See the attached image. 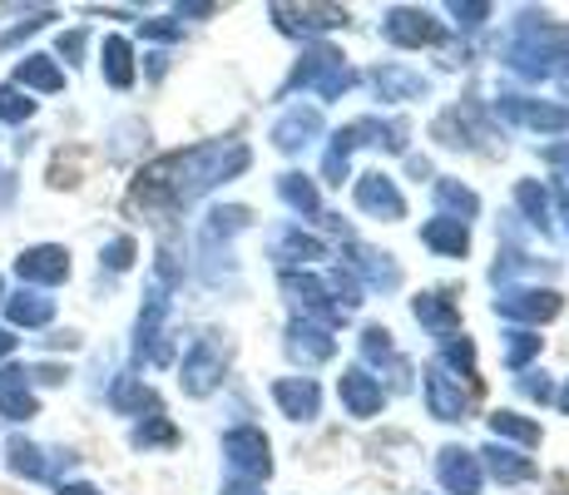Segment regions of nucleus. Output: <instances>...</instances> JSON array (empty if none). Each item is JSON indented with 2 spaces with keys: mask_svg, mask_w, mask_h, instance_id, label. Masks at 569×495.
I'll return each mask as SVG.
<instances>
[{
  "mask_svg": "<svg viewBox=\"0 0 569 495\" xmlns=\"http://www.w3.org/2000/svg\"><path fill=\"white\" fill-rule=\"evenodd\" d=\"M243 164H248L243 145H199V149L169 154V159L149 164V169L139 174L134 198H139V204H154V208L193 204V198L208 194L213 184H223L228 174H238Z\"/></svg>",
  "mask_w": 569,
  "mask_h": 495,
  "instance_id": "nucleus-1",
  "label": "nucleus"
},
{
  "mask_svg": "<svg viewBox=\"0 0 569 495\" xmlns=\"http://www.w3.org/2000/svg\"><path fill=\"white\" fill-rule=\"evenodd\" d=\"M223 456L233 461V471L243 481H258V476H268L272 471V461H268V436L258 432V426H238V432H228L223 436Z\"/></svg>",
  "mask_w": 569,
  "mask_h": 495,
  "instance_id": "nucleus-2",
  "label": "nucleus"
},
{
  "mask_svg": "<svg viewBox=\"0 0 569 495\" xmlns=\"http://www.w3.org/2000/svg\"><path fill=\"white\" fill-rule=\"evenodd\" d=\"M16 273L26 283H40V288H54V283L70 278V253L60 244H40V248H26L16 258Z\"/></svg>",
  "mask_w": 569,
  "mask_h": 495,
  "instance_id": "nucleus-3",
  "label": "nucleus"
},
{
  "mask_svg": "<svg viewBox=\"0 0 569 495\" xmlns=\"http://www.w3.org/2000/svg\"><path fill=\"white\" fill-rule=\"evenodd\" d=\"M426 402H431V416H441V422H466V412H470L461 377H451L446 367L426 372Z\"/></svg>",
  "mask_w": 569,
  "mask_h": 495,
  "instance_id": "nucleus-4",
  "label": "nucleus"
},
{
  "mask_svg": "<svg viewBox=\"0 0 569 495\" xmlns=\"http://www.w3.org/2000/svg\"><path fill=\"white\" fill-rule=\"evenodd\" d=\"M218 377H223V357H218V347L193 343L189 357H183V392H189V396H208L218 387Z\"/></svg>",
  "mask_w": 569,
  "mask_h": 495,
  "instance_id": "nucleus-5",
  "label": "nucleus"
},
{
  "mask_svg": "<svg viewBox=\"0 0 569 495\" xmlns=\"http://www.w3.org/2000/svg\"><path fill=\"white\" fill-rule=\"evenodd\" d=\"M0 416H10V422H30L36 416V392H30L26 367H0Z\"/></svg>",
  "mask_w": 569,
  "mask_h": 495,
  "instance_id": "nucleus-6",
  "label": "nucleus"
},
{
  "mask_svg": "<svg viewBox=\"0 0 569 495\" xmlns=\"http://www.w3.org/2000/svg\"><path fill=\"white\" fill-rule=\"evenodd\" d=\"M436 471H441V481L451 495H480V461L470 456V451L446 446L441 461H436Z\"/></svg>",
  "mask_w": 569,
  "mask_h": 495,
  "instance_id": "nucleus-7",
  "label": "nucleus"
},
{
  "mask_svg": "<svg viewBox=\"0 0 569 495\" xmlns=\"http://www.w3.org/2000/svg\"><path fill=\"white\" fill-rule=\"evenodd\" d=\"M436 36H441V26H436L426 10H391L387 16V40L391 46H431Z\"/></svg>",
  "mask_w": 569,
  "mask_h": 495,
  "instance_id": "nucleus-8",
  "label": "nucleus"
},
{
  "mask_svg": "<svg viewBox=\"0 0 569 495\" xmlns=\"http://www.w3.org/2000/svg\"><path fill=\"white\" fill-rule=\"evenodd\" d=\"M342 402H347V412L352 416H377L381 412V382L371 377V372H362V367L342 372Z\"/></svg>",
  "mask_w": 569,
  "mask_h": 495,
  "instance_id": "nucleus-9",
  "label": "nucleus"
},
{
  "mask_svg": "<svg viewBox=\"0 0 569 495\" xmlns=\"http://www.w3.org/2000/svg\"><path fill=\"white\" fill-rule=\"evenodd\" d=\"M272 396H278V406L292 416V422H312L317 416V382H308V377H282L278 387H272Z\"/></svg>",
  "mask_w": 569,
  "mask_h": 495,
  "instance_id": "nucleus-10",
  "label": "nucleus"
},
{
  "mask_svg": "<svg viewBox=\"0 0 569 495\" xmlns=\"http://www.w3.org/2000/svg\"><path fill=\"white\" fill-rule=\"evenodd\" d=\"M357 204H362L367 214H387V218H401V214H407V204H401L397 184H391L387 174H367V179L357 184Z\"/></svg>",
  "mask_w": 569,
  "mask_h": 495,
  "instance_id": "nucleus-11",
  "label": "nucleus"
},
{
  "mask_svg": "<svg viewBox=\"0 0 569 495\" xmlns=\"http://www.w3.org/2000/svg\"><path fill=\"white\" fill-rule=\"evenodd\" d=\"M16 90H40V95H60L64 90V75L50 55H26L16 70Z\"/></svg>",
  "mask_w": 569,
  "mask_h": 495,
  "instance_id": "nucleus-12",
  "label": "nucleus"
},
{
  "mask_svg": "<svg viewBox=\"0 0 569 495\" xmlns=\"http://www.w3.org/2000/svg\"><path fill=\"white\" fill-rule=\"evenodd\" d=\"M496 313L525 317V323H540V317H555V313H560V297H555V293H506V297L496 303Z\"/></svg>",
  "mask_w": 569,
  "mask_h": 495,
  "instance_id": "nucleus-13",
  "label": "nucleus"
},
{
  "mask_svg": "<svg viewBox=\"0 0 569 495\" xmlns=\"http://www.w3.org/2000/svg\"><path fill=\"white\" fill-rule=\"evenodd\" d=\"M6 317L16 327H46L54 317V297H46V293H10L6 297Z\"/></svg>",
  "mask_w": 569,
  "mask_h": 495,
  "instance_id": "nucleus-14",
  "label": "nucleus"
},
{
  "mask_svg": "<svg viewBox=\"0 0 569 495\" xmlns=\"http://www.w3.org/2000/svg\"><path fill=\"white\" fill-rule=\"evenodd\" d=\"M104 80L114 85V90H129V85H134V50H129L124 36L104 40Z\"/></svg>",
  "mask_w": 569,
  "mask_h": 495,
  "instance_id": "nucleus-15",
  "label": "nucleus"
},
{
  "mask_svg": "<svg viewBox=\"0 0 569 495\" xmlns=\"http://www.w3.org/2000/svg\"><path fill=\"white\" fill-rule=\"evenodd\" d=\"M421 238L436 253H451V258H461V253H466V224H461V218H431V224L421 228Z\"/></svg>",
  "mask_w": 569,
  "mask_h": 495,
  "instance_id": "nucleus-16",
  "label": "nucleus"
},
{
  "mask_svg": "<svg viewBox=\"0 0 569 495\" xmlns=\"http://www.w3.org/2000/svg\"><path fill=\"white\" fill-rule=\"evenodd\" d=\"M308 135H317V109H292V115L278 125V135H272V139H278L282 149H302V145H308Z\"/></svg>",
  "mask_w": 569,
  "mask_h": 495,
  "instance_id": "nucleus-17",
  "label": "nucleus"
},
{
  "mask_svg": "<svg viewBox=\"0 0 569 495\" xmlns=\"http://www.w3.org/2000/svg\"><path fill=\"white\" fill-rule=\"evenodd\" d=\"M510 119H520V125L530 129H569V109H550V105H506Z\"/></svg>",
  "mask_w": 569,
  "mask_h": 495,
  "instance_id": "nucleus-18",
  "label": "nucleus"
},
{
  "mask_svg": "<svg viewBox=\"0 0 569 495\" xmlns=\"http://www.w3.org/2000/svg\"><path fill=\"white\" fill-rule=\"evenodd\" d=\"M486 461H490V476L506 481V486H516V481H530V476H535V466H530V461H516V451L490 446Z\"/></svg>",
  "mask_w": 569,
  "mask_h": 495,
  "instance_id": "nucleus-19",
  "label": "nucleus"
},
{
  "mask_svg": "<svg viewBox=\"0 0 569 495\" xmlns=\"http://www.w3.org/2000/svg\"><path fill=\"white\" fill-rule=\"evenodd\" d=\"M292 357H302V362L332 357V337H327L322 327H298V333H292Z\"/></svg>",
  "mask_w": 569,
  "mask_h": 495,
  "instance_id": "nucleus-20",
  "label": "nucleus"
},
{
  "mask_svg": "<svg viewBox=\"0 0 569 495\" xmlns=\"http://www.w3.org/2000/svg\"><path fill=\"white\" fill-rule=\"evenodd\" d=\"M10 466L20 471V476H30V481H46L50 476V461H40V446H30V442H10Z\"/></svg>",
  "mask_w": 569,
  "mask_h": 495,
  "instance_id": "nucleus-21",
  "label": "nucleus"
},
{
  "mask_svg": "<svg viewBox=\"0 0 569 495\" xmlns=\"http://www.w3.org/2000/svg\"><path fill=\"white\" fill-rule=\"evenodd\" d=\"M278 258L282 263H308V258H322V244L317 238H302V228H288L278 238Z\"/></svg>",
  "mask_w": 569,
  "mask_h": 495,
  "instance_id": "nucleus-22",
  "label": "nucleus"
},
{
  "mask_svg": "<svg viewBox=\"0 0 569 495\" xmlns=\"http://www.w3.org/2000/svg\"><path fill=\"white\" fill-rule=\"evenodd\" d=\"M490 432H496V436H516V442H525V446L540 442V426L520 422L516 412H496V416H490Z\"/></svg>",
  "mask_w": 569,
  "mask_h": 495,
  "instance_id": "nucleus-23",
  "label": "nucleus"
},
{
  "mask_svg": "<svg viewBox=\"0 0 569 495\" xmlns=\"http://www.w3.org/2000/svg\"><path fill=\"white\" fill-rule=\"evenodd\" d=\"M30 115H36V99H26L16 85H0V119L6 125H26Z\"/></svg>",
  "mask_w": 569,
  "mask_h": 495,
  "instance_id": "nucleus-24",
  "label": "nucleus"
},
{
  "mask_svg": "<svg viewBox=\"0 0 569 495\" xmlns=\"http://www.w3.org/2000/svg\"><path fill=\"white\" fill-rule=\"evenodd\" d=\"M114 406H119V412H144V406L154 412V396L139 387L134 377H119V387H114Z\"/></svg>",
  "mask_w": 569,
  "mask_h": 495,
  "instance_id": "nucleus-25",
  "label": "nucleus"
},
{
  "mask_svg": "<svg viewBox=\"0 0 569 495\" xmlns=\"http://www.w3.org/2000/svg\"><path fill=\"white\" fill-rule=\"evenodd\" d=\"M282 198H288L292 208H302V214H317V194L302 174H288V179H282Z\"/></svg>",
  "mask_w": 569,
  "mask_h": 495,
  "instance_id": "nucleus-26",
  "label": "nucleus"
},
{
  "mask_svg": "<svg viewBox=\"0 0 569 495\" xmlns=\"http://www.w3.org/2000/svg\"><path fill=\"white\" fill-rule=\"evenodd\" d=\"M169 442H173V426L159 422V416H154L149 426H139V432H134V446H169Z\"/></svg>",
  "mask_w": 569,
  "mask_h": 495,
  "instance_id": "nucleus-27",
  "label": "nucleus"
},
{
  "mask_svg": "<svg viewBox=\"0 0 569 495\" xmlns=\"http://www.w3.org/2000/svg\"><path fill=\"white\" fill-rule=\"evenodd\" d=\"M104 263H109L114 273H124L129 263H134V238H114V244L104 248Z\"/></svg>",
  "mask_w": 569,
  "mask_h": 495,
  "instance_id": "nucleus-28",
  "label": "nucleus"
},
{
  "mask_svg": "<svg viewBox=\"0 0 569 495\" xmlns=\"http://www.w3.org/2000/svg\"><path fill=\"white\" fill-rule=\"evenodd\" d=\"M377 85H387V90H397V95H416V90H426L416 75H401V70H381L377 75Z\"/></svg>",
  "mask_w": 569,
  "mask_h": 495,
  "instance_id": "nucleus-29",
  "label": "nucleus"
},
{
  "mask_svg": "<svg viewBox=\"0 0 569 495\" xmlns=\"http://www.w3.org/2000/svg\"><path fill=\"white\" fill-rule=\"evenodd\" d=\"M416 317H421V323H451V313H446V303H436V297H416Z\"/></svg>",
  "mask_w": 569,
  "mask_h": 495,
  "instance_id": "nucleus-30",
  "label": "nucleus"
},
{
  "mask_svg": "<svg viewBox=\"0 0 569 495\" xmlns=\"http://www.w3.org/2000/svg\"><path fill=\"white\" fill-rule=\"evenodd\" d=\"M441 204H456V208H466V214H476V194L470 189H461V184H441Z\"/></svg>",
  "mask_w": 569,
  "mask_h": 495,
  "instance_id": "nucleus-31",
  "label": "nucleus"
},
{
  "mask_svg": "<svg viewBox=\"0 0 569 495\" xmlns=\"http://www.w3.org/2000/svg\"><path fill=\"white\" fill-rule=\"evenodd\" d=\"M540 347V337H530V333H516V343H510V367H520L530 352Z\"/></svg>",
  "mask_w": 569,
  "mask_h": 495,
  "instance_id": "nucleus-32",
  "label": "nucleus"
},
{
  "mask_svg": "<svg viewBox=\"0 0 569 495\" xmlns=\"http://www.w3.org/2000/svg\"><path fill=\"white\" fill-rule=\"evenodd\" d=\"M520 204L535 214V224H540V218H545V194L535 189V184H520Z\"/></svg>",
  "mask_w": 569,
  "mask_h": 495,
  "instance_id": "nucleus-33",
  "label": "nucleus"
},
{
  "mask_svg": "<svg viewBox=\"0 0 569 495\" xmlns=\"http://www.w3.org/2000/svg\"><path fill=\"white\" fill-rule=\"evenodd\" d=\"M228 495H258V486H253V481H243V476H238L233 486H228Z\"/></svg>",
  "mask_w": 569,
  "mask_h": 495,
  "instance_id": "nucleus-34",
  "label": "nucleus"
},
{
  "mask_svg": "<svg viewBox=\"0 0 569 495\" xmlns=\"http://www.w3.org/2000/svg\"><path fill=\"white\" fill-rule=\"evenodd\" d=\"M60 495H100L94 486H80V481H70V486H60Z\"/></svg>",
  "mask_w": 569,
  "mask_h": 495,
  "instance_id": "nucleus-35",
  "label": "nucleus"
},
{
  "mask_svg": "<svg viewBox=\"0 0 569 495\" xmlns=\"http://www.w3.org/2000/svg\"><path fill=\"white\" fill-rule=\"evenodd\" d=\"M10 352H16V337H10L6 327H0V357H10Z\"/></svg>",
  "mask_w": 569,
  "mask_h": 495,
  "instance_id": "nucleus-36",
  "label": "nucleus"
},
{
  "mask_svg": "<svg viewBox=\"0 0 569 495\" xmlns=\"http://www.w3.org/2000/svg\"><path fill=\"white\" fill-rule=\"evenodd\" d=\"M560 406H565V412H569V387H565V392H560Z\"/></svg>",
  "mask_w": 569,
  "mask_h": 495,
  "instance_id": "nucleus-37",
  "label": "nucleus"
}]
</instances>
